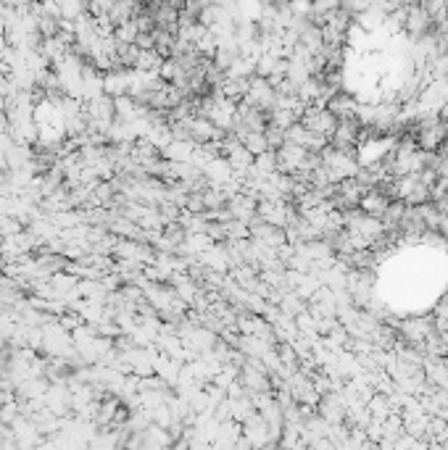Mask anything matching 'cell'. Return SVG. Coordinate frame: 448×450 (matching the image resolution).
<instances>
[{"label": "cell", "mask_w": 448, "mask_h": 450, "mask_svg": "<svg viewBox=\"0 0 448 450\" xmlns=\"http://www.w3.org/2000/svg\"><path fill=\"white\" fill-rule=\"evenodd\" d=\"M301 124L309 129V132L319 134V137H325L329 140L335 129H338V116L329 111V108H319V105H309L306 108V114L301 118Z\"/></svg>", "instance_id": "cell-1"}, {"label": "cell", "mask_w": 448, "mask_h": 450, "mask_svg": "<svg viewBox=\"0 0 448 450\" xmlns=\"http://www.w3.org/2000/svg\"><path fill=\"white\" fill-rule=\"evenodd\" d=\"M359 205H362V214H366V216L382 218L385 216V211L390 208V198H388V192H385V190L372 187V190H366V192L362 195Z\"/></svg>", "instance_id": "cell-2"}, {"label": "cell", "mask_w": 448, "mask_h": 450, "mask_svg": "<svg viewBox=\"0 0 448 450\" xmlns=\"http://www.w3.org/2000/svg\"><path fill=\"white\" fill-rule=\"evenodd\" d=\"M401 334H403L409 342H414V345L422 348L425 340L432 337V321L430 318H409V321L401 324Z\"/></svg>", "instance_id": "cell-3"}, {"label": "cell", "mask_w": 448, "mask_h": 450, "mask_svg": "<svg viewBox=\"0 0 448 450\" xmlns=\"http://www.w3.org/2000/svg\"><path fill=\"white\" fill-rule=\"evenodd\" d=\"M229 208H232V214H235V218L238 221H245V218L253 216V211H256V203H253V198H235L232 203H229Z\"/></svg>", "instance_id": "cell-4"}, {"label": "cell", "mask_w": 448, "mask_h": 450, "mask_svg": "<svg viewBox=\"0 0 448 450\" xmlns=\"http://www.w3.org/2000/svg\"><path fill=\"white\" fill-rule=\"evenodd\" d=\"M242 382L248 390H253V392H264L269 382H266V377L261 374V371H253V368H245V374H242Z\"/></svg>", "instance_id": "cell-5"}]
</instances>
